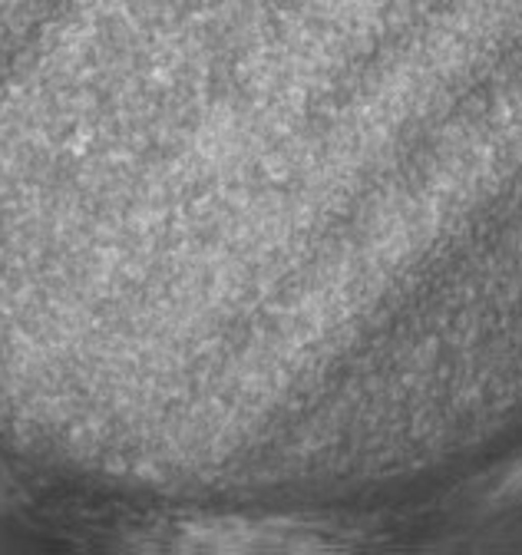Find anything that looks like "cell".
<instances>
[{
    "mask_svg": "<svg viewBox=\"0 0 522 555\" xmlns=\"http://www.w3.org/2000/svg\"><path fill=\"white\" fill-rule=\"evenodd\" d=\"M83 242H86V238H83V235H80V242H76V248H73V255H69V258H73V261H76V255H80V248H83ZM66 264H69V261H66ZM63 271H66V268H63ZM57 284H60V281H57ZM53 291H57V287H53ZM50 298H53V294H50ZM46 304H50V301H46ZM46 304H43V311H46ZM43 311H40V318H43ZM40 318H37V321H40ZM33 327H37V324H33ZM30 334H33V331H30ZM27 341H30V337H27ZM23 347H27V344H23ZM20 354H23V350H20Z\"/></svg>",
    "mask_w": 522,
    "mask_h": 555,
    "instance_id": "cell-1",
    "label": "cell"
}]
</instances>
